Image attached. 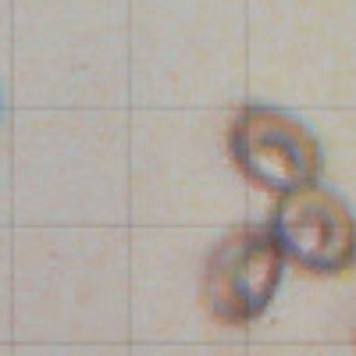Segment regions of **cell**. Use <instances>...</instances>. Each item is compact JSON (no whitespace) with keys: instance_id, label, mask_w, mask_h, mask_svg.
I'll use <instances>...</instances> for the list:
<instances>
[{"instance_id":"2","label":"cell","mask_w":356,"mask_h":356,"mask_svg":"<svg viewBox=\"0 0 356 356\" xmlns=\"http://www.w3.org/2000/svg\"><path fill=\"white\" fill-rule=\"evenodd\" d=\"M285 253L271 232L239 228L211 253L203 278V300L218 321L250 324L271 307L282 282Z\"/></svg>"},{"instance_id":"3","label":"cell","mask_w":356,"mask_h":356,"mask_svg":"<svg viewBox=\"0 0 356 356\" xmlns=\"http://www.w3.org/2000/svg\"><path fill=\"white\" fill-rule=\"evenodd\" d=\"M271 235L285 260L310 275H342L356 264V218L328 189L303 186L282 193Z\"/></svg>"},{"instance_id":"1","label":"cell","mask_w":356,"mask_h":356,"mask_svg":"<svg viewBox=\"0 0 356 356\" xmlns=\"http://www.w3.org/2000/svg\"><path fill=\"white\" fill-rule=\"evenodd\" d=\"M228 150L239 171L267 193L314 186L321 175L317 136L275 107H243L228 129Z\"/></svg>"}]
</instances>
